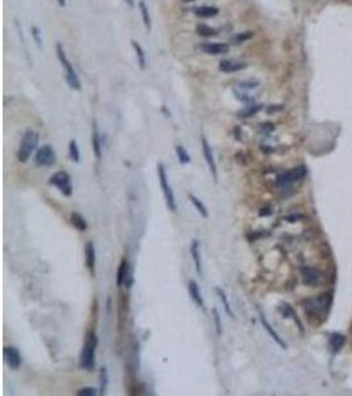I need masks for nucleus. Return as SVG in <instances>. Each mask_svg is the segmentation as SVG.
I'll return each instance as SVG.
<instances>
[{"label":"nucleus","instance_id":"nucleus-1","mask_svg":"<svg viewBox=\"0 0 352 396\" xmlns=\"http://www.w3.org/2000/svg\"><path fill=\"white\" fill-rule=\"evenodd\" d=\"M56 52H57V57L60 60L62 68L65 69V78H66V82L69 83V86L73 89V90L79 91L82 89V85H81V81H79V77L77 74V72L74 70V66L69 61L66 53H65L64 46L61 45L60 42L57 44L56 46Z\"/></svg>","mask_w":352,"mask_h":396},{"label":"nucleus","instance_id":"nucleus-2","mask_svg":"<svg viewBox=\"0 0 352 396\" xmlns=\"http://www.w3.org/2000/svg\"><path fill=\"white\" fill-rule=\"evenodd\" d=\"M98 345V338L94 332H90L86 337V342L82 347L81 358H79V366L81 369L91 371L95 366V349Z\"/></svg>","mask_w":352,"mask_h":396},{"label":"nucleus","instance_id":"nucleus-3","mask_svg":"<svg viewBox=\"0 0 352 396\" xmlns=\"http://www.w3.org/2000/svg\"><path fill=\"white\" fill-rule=\"evenodd\" d=\"M38 139L40 136L36 131L33 130H28V131L24 133L23 140H21V144H20L19 152H17V157L21 162H25L28 158L30 157V155L33 153V151L37 148L38 144Z\"/></svg>","mask_w":352,"mask_h":396},{"label":"nucleus","instance_id":"nucleus-4","mask_svg":"<svg viewBox=\"0 0 352 396\" xmlns=\"http://www.w3.org/2000/svg\"><path fill=\"white\" fill-rule=\"evenodd\" d=\"M157 173H158V181H160V186L162 189L164 193L165 201H166V206L169 208V210L176 211L177 205H176V198H174V193L172 190V186L168 181V176H166V170H165L162 164H158L157 166Z\"/></svg>","mask_w":352,"mask_h":396},{"label":"nucleus","instance_id":"nucleus-5","mask_svg":"<svg viewBox=\"0 0 352 396\" xmlns=\"http://www.w3.org/2000/svg\"><path fill=\"white\" fill-rule=\"evenodd\" d=\"M306 176V168L305 166H297L292 170H288L285 173L280 174L277 178V185L280 188H286L297 181H301Z\"/></svg>","mask_w":352,"mask_h":396},{"label":"nucleus","instance_id":"nucleus-6","mask_svg":"<svg viewBox=\"0 0 352 396\" xmlns=\"http://www.w3.org/2000/svg\"><path fill=\"white\" fill-rule=\"evenodd\" d=\"M49 184L54 185L58 188L62 194L65 196H71L73 194V186H71V178L68 172H57L50 177Z\"/></svg>","mask_w":352,"mask_h":396},{"label":"nucleus","instance_id":"nucleus-7","mask_svg":"<svg viewBox=\"0 0 352 396\" xmlns=\"http://www.w3.org/2000/svg\"><path fill=\"white\" fill-rule=\"evenodd\" d=\"M330 308V297L327 294H322L317 298L309 300L307 301L306 310L307 313L314 314V316H321V314H326Z\"/></svg>","mask_w":352,"mask_h":396},{"label":"nucleus","instance_id":"nucleus-8","mask_svg":"<svg viewBox=\"0 0 352 396\" xmlns=\"http://www.w3.org/2000/svg\"><path fill=\"white\" fill-rule=\"evenodd\" d=\"M36 164L40 166H50L56 162V152L49 144L38 148L36 153Z\"/></svg>","mask_w":352,"mask_h":396},{"label":"nucleus","instance_id":"nucleus-9","mask_svg":"<svg viewBox=\"0 0 352 396\" xmlns=\"http://www.w3.org/2000/svg\"><path fill=\"white\" fill-rule=\"evenodd\" d=\"M4 359L9 369L19 370L21 366V355L15 346L4 347Z\"/></svg>","mask_w":352,"mask_h":396},{"label":"nucleus","instance_id":"nucleus-10","mask_svg":"<svg viewBox=\"0 0 352 396\" xmlns=\"http://www.w3.org/2000/svg\"><path fill=\"white\" fill-rule=\"evenodd\" d=\"M321 279H322V275H321V272L317 268H302V280H304V283L306 285L315 287V285H318V283H321Z\"/></svg>","mask_w":352,"mask_h":396},{"label":"nucleus","instance_id":"nucleus-11","mask_svg":"<svg viewBox=\"0 0 352 396\" xmlns=\"http://www.w3.org/2000/svg\"><path fill=\"white\" fill-rule=\"evenodd\" d=\"M201 49L210 56H221V54L229 53L230 46L225 42H206L201 46Z\"/></svg>","mask_w":352,"mask_h":396},{"label":"nucleus","instance_id":"nucleus-12","mask_svg":"<svg viewBox=\"0 0 352 396\" xmlns=\"http://www.w3.org/2000/svg\"><path fill=\"white\" fill-rule=\"evenodd\" d=\"M202 149H203V156L206 158L207 165H209V169H210L211 174H213L214 180L217 181L218 180V173H217V164H215V160H214V155L213 151H211V147L207 143V140L203 137L202 139Z\"/></svg>","mask_w":352,"mask_h":396},{"label":"nucleus","instance_id":"nucleus-13","mask_svg":"<svg viewBox=\"0 0 352 396\" xmlns=\"http://www.w3.org/2000/svg\"><path fill=\"white\" fill-rule=\"evenodd\" d=\"M247 68V65L244 62H236V61H222L219 64V70L223 73H236L243 70V69Z\"/></svg>","mask_w":352,"mask_h":396},{"label":"nucleus","instance_id":"nucleus-14","mask_svg":"<svg viewBox=\"0 0 352 396\" xmlns=\"http://www.w3.org/2000/svg\"><path fill=\"white\" fill-rule=\"evenodd\" d=\"M189 294H190L191 300L199 306V308H205V301H203L202 294H201V290H199L198 284L195 280H190L189 281Z\"/></svg>","mask_w":352,"mask_h":396},{"label":"nucleus","instance_id":"nucleus-15","mask_svg":"<svg viewBox=\"0 0 352 396\" xmlns=\"http://www.w3.org/2000/svg\"><path fill=\"white\" fill-rule=\"evenodd\" d=\"M190 253H191V258H193V261H194L195 271H197V273L201 276L202 275V263H201V253H199L198 241H193L190 247Z\"/></svg>","mask_w":352,"mask_h":396},{"label":"nucleus","instance_id":"nucleus-16","mask_svg":"<svg viewBox=\"0 0 352 396\" xmlns=\"http://www.w3.org/2000/svg\"><path fill=\"white\" fill-rule=\"evenodd\" d=\"M85 258H86V264L89 271L94 273L95 271V247L94 245L89 242L85 247Z\"/></svg>","mask_w":352,"mask_h":396},{"label":"nucleus","instance_id":"nucleus-17","mask_svg":"<svg viewBox=\"0 0 352 396\" xmlns=\"http://www.w3.org/2000/svg\"><path fill=\"white\" fill-rule=\"evenodd\" d=\"M218 12H219V9L217 7H213V5H202V7L194 9L195 16H198L201 19H210V17L217 16Z\"/></svg>","mask_w":352,"mask_h":396},{"label":"nucleus","instance_id":"nucleus-18","mask_svg":"<svg viewBox=\"0 0 352 396\" xmlns=\"http://www.w3.org/2000/svg\"><path fill=\"white\" fill-rule=\"evenodd\" d=\"M260 321H261V324H262V326H264V329H265L266 332H268L270 334V337H272V338H273V340L276 341V342H277L278 345H280V346L282 347V349H286V343H285L284 341L281 340V337L278 336L277 333L274 332V329L272 328V326H270V324L268 322V321H266L265 316H264V314H262L261 312H260Z\"/></svg>","mask_w":352,"mask_h":396},{"label":"nucleus","instance_id":"nucleus-19","mask_svg":"<svg viewBox=\"0 0 352 396\" xmlns=\"http://www.w3.org/2000/svg\"><path fill=\"white\" fill-rule=\"evenodd\" d=\"M131 45L136 53V58H137V64H139L140 69H141V70H145L146 57H145V52H144V49H142V46L140 45L139 42L136 41V40H132Z\"/></svg>","mask_w":352,"mask_h":396},{"label":"nucleus","instance_id":"nucleus-20","mask_svg":"<svg viewBox=\"0 0 352 396\" xmlns=\"http://www.w3.org/2000/svg\"><path fill=\"white\" fill-rule=\"evenodd\" d=\"M345 342L346 337L343 334H341V333H333L330 336V347L333 349L334 353H338V351L341 350L343 345H345Z\"/></svg>","mask_w":352,"mask_h":396},{"label":"nucleus","instance_id":"nucleus-21","mask_svg":"<svg viewBox=\"0 0 352 396\" xmlns=\"http://www.w3.org/2000/svg\"><path fill=\"white\" fill-rule=\"evenodd\" d=\"M93 148H94V153L98 158L102 157V148H101V135H99V130H98L97 122L93 123Z\"/></svg>","mask_w":352,"mask_h":396},{"label":"nucleus","instance_id":"nucleus-22","mask_svg":"<svg viewBox=\"0 0 352 396\" xmlns=\"http://www.w3.org/2000/svg\"><path fill=\"white\" fill-rule=\"evenodd\" d=\"M139 8H140V12H141L142 23H144V25H145L146 30L149 32V30L152 29V19H150V13H149V9H148V5H146L144 0H140Z\"/></svg>","mask_w":352,"mask_h":396},{"label":"nucleus","instance_id":"nucleus-23","mask_svg":"<svg viewBox=\"0 0 352 396\" xmlns=\"http://www.w3.org/2000/svg\"><path fill=\"white\" fill-rule=\"evenodd\" d=\"M128 276V262L125 259L121 261L120 267L117 269V287H121L125 281H127Z\"/></svg>","mask_w":352,"mask_h":396},{"label":"nucleus","instance_id":"nucleus-24","mask_svg":"<svg viewBox=\"0 0 352 396\" xmlns=\"http://www.w3.org/2000/svg\"><path fill=\"white\" fill-rule=\"evenodd\" d=\"M71 223H73V226H74L77 230L79 231L87 230L86 219L83 218L81 214H78V213H73V214H71Z\"/></svg>","mask_w":352,"mask_h":396},{"label":"nucleus","instance_id":"nucleus-25","mask_svg":"<svg viewBox=\"0 0 352 396\" xmlns=\"http://www.w3.org/2000/svg\"><path fill=\"white\" fill-rule=\"evenodd\" d=\"M189 198H190L191 204L194 205V208L197 209V211H198L199 214L202 215V217H205V218H207V217H209V213H207L206 206L202 204V201L198 200L194 194H189Z\"/></svg>","mask_w":352,"mask_h":396},{"label":"nucleus","instance_id":"nucleus-26","mask_svg":"<svg viewBox=\"0 0 352 396\" xmlns=\"http://www.w3.org/2000/svg\"><path fill=\"white\" fill-rule=\"evenodd\" d=\"M215 292H217V294L219 296V298H221L222 304H223V306H225L226 313L229 314L230 317H234L233 310H231V306H230V302H229V300H227V296H226L225 290L222 289L221 287H217L215 288Z\"/></svg>","mask_w":352,"mask_h":396},{"label":"nucleus","instance_id":"nucleus-27","mask_svg":"<svg viewBox=\"0 0 352 396\" xmlns=\"http://www.w3.org/2000/svg\"><path fill=\"white\" fill-rule=\"evenodd\" d=\"M197 33H198L199 36H203V37H214V36H217L218 32L217 29H214L211 26L205 25V24H199V25L197 26Z\"/></svg>","mask_w":352,"mask_h":396},{"label":"nucleus","instance_id":"nucleus-28","mask_svg":"<svg viewBox=\"0 0 352 396\" xmlns=\"http://www.w3.org/2000/svg\"><path fill=\"white\" fill-rule=\"evenodd\" d=\"M176 152L177 156H178V160H180L181 164H189L190 162V155L188 153V151L185 149L182 145H177L176 147Z\"/></svg>","mask_w":352,"mask_h":396},{"label":"nucleus","instance_id":"nucleus-29","mask_svg":"<svg viewBox=\"0 0 352 396\" xmlns=\"http://www.w3.org/2000/svg\"><path fill=\"white\" fill-rule=\"evenodd\" d=\"M15 26H16V30H17V36H19V40L21 41V45H23V50H24V56L26 57V60H28V62L30 64V60H29V54H28V48H26L25 45V40H24V36H23V29H21V26H20V23L17 21V20H15Z\"/></svg>","mask_w":352,"mask_h":396},{"label":"nucleus","instance_id":"nucleus-30","mask_svg":"<svg viewBox=\"0 0 352 396\" xmlns=\"http://www.w3.org/2000/svg\"><path fill=\"white\" fill-rule=\"evenodd\" d=\"M252 36H253V33H252V32H243V33H237L236 36H234V37L231 38V42H233V44H235V45H239V44H241V42L248 41L249 38H252Z\"/></svg>","mask_w":352,"mask_h":396},{"label":"nucleus","instance_id":"nucleus-31","mask_svg":"<svg viewBox=\"0 0 352 396\" xmlns=\"http://www.w3.org/2000/svg\"><path fill=\"white\" fill-rule=\"evenodd\" d=\"M69 152H70V157L73 161L75 162H79V149H78V144H77V141L75 140H70V143H69Z\"/></svg>","mask_w":352,"mask_h":396},{"label":"nucleus","instance_id":"nucleus-32","mask_svg":"<svg viewBox=\"0 0 352 396\" xmlns=\"http://www.w3.org/2000/svg\"><path fill=\"white\" fill-rule=\"evenodd\" d=\"M260 109H261L260 106H251V107H248L247 110H243V111H241L239 115H240V118H249V117H252L253 114L257 113Z\"/></svg>","mask_w":352,"mask_h":396},{"label":"nucleus","instance_id":"nucleus-33","mask_svg":"<svg viewBox=\"0 0 352 396\" xmlns=\"http://www.w3.org/2000/svg\"><path fill=\"white\" fill-rule=\"evenodd\" d=\"M213 314H214V321H215V329H217V334L221 336L222 334V324H221V316H219V312H218L217 308L213 309Z\"/></svg>","mask_w":352,"mask_h":396},{"label":"nucleus","instance_id":"nucleus-34","mask_svg":"<svg viewBox=\"0 0 352 396\" xmlns=\"http://www.w3.org/2000/svg\"><path fill=\"white\" fill-rule=\"evenodd\" d=\"M30 32H32V36H33V40L36 41V44H37L38 46H41V42H42V38H41V32H40V29H38L37 26H30Z\"/></svg>","mask_w":352,"mask_h":396},{"label":"nucleus","instance_id":"nucleus-35","mask_svg":"<svg viewBox=\"0 0 352 396\" xmlns=\"http://www.w3.org/2000/svg\"><path fill=\"white\" fill-rule=\"evenodd\" d=\"M106 387H107V370L102 367L101 370V394L106 393Z\"/></svg>","mask_w":352,"mask_h":396},{"label":"nucleus","instance_id":"nucleus-36","mask_svg":"<svg viewBox=\"0 0 352 396\" xmlns=\"http://www.w3.org/2000/svg\"><path fill=\"white\" fill-rule=\"evenodd\" d=\"M97 390L91 389V387H85V389H81L77 393L78 396H95L97 395Z\"/></svg>","mask_w":352,"mask_h":396},{"label":"nucleus","instance_id":"nucleus-37","mask_svg":"<svg viewBox=\"0 0 352 396\" xmlns=\"http://www.w3.org/2000/svg\"><path fill=\"white\" fill-rule=\"evenodd\" d=\"M124 1H125V4H127L128 7H131V8L135 7V0H124Z\"/></svg>","mask_w":352,"mask_h":396},{"label":"nucleus","instance_id":"nucleus-38","mask_svg":"<svg viewBox=\"0 0 352 396\" xmlns=\"http://www.w3.org/2000/svg\"><path fill=\"white\" fill-rule=\"evenodd\" d=\"M58 4H60V7H65L66 5V0H58Z\"/></svg>","mask_w":352,"mask_h":396}]
</instances>
